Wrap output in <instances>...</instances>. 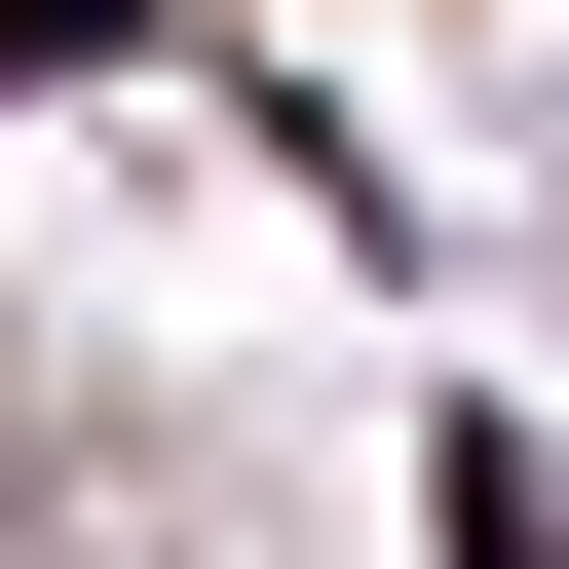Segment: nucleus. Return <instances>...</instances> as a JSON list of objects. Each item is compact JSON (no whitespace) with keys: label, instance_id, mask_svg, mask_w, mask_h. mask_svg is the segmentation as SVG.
<instances>
[{"label":"nucleus","instance_id":"nucleus-1","mask_svg":"<svg viewBox=\"0 0 569 569\" xmlns=\"http://www.w3.org/2000/svg\"><path fill=\"white\" fill-rule=\"evenodd\" d=\"M0 77H114V0H0Z\"/></svg>","mask_w":569,"mask_h":569}]
</instances>
